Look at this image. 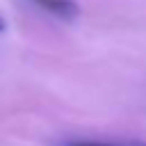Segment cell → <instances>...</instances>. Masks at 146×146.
<instances>
[{
	"label": "cell",
	"instance_id": "obj_3",
	"mask_svg": "<svg viewBox=\"0 0 146 146\" xmlns=\"http://www.w3.org/2000/svg\"><path fill=\"white\" fill-rule=\"evenodd\" d=\"M2 30H5V23H2V18H0V32H2Z\"/></svg>",
	"mask_w": 146,
	"mask_h": 146
},
{
	"label": "cell",
	"instance_id": "obj_2",
	"mask_svg": "<svg viewBox=\"0 0 146 146\" xmlns=\"http://www.w3.org/2000/svg\"><path fill=\"white\" fill-rule=\"evenodd\" d=\"M66 146H146V141H110V139H75Z\"/></svg>",
	"mask_w": 146,
	"mask_h": 146
},
{
	"label": "cell",
	"instance_id": "obj_1",
	"mask_svg": "<svg viewBox=\"0 0 146 146\" xmlns=\"http://www.w3.org/2000/svg\"><path fill=\"white\" fill-rule=\"evenodd\" d=\"M32 2L62 21H73L80 14V7L75 5V0H32Z\"/></svg>",
	"mask_w": 146,
	"mask_h": 146
}]
</instances>
